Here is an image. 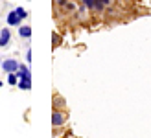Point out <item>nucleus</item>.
Returning <instances> with one entry per match:
<instances>
[{
  "label": "nucleus",
  "mask_w": 151,
  "mask_h": 138,
  "mask_svg": "<svg viewBox=\"0 0 151 138\" xmlns=\"http://www.w3.org/2000/svg\"><path fill=\"white\" fill-rule=\"evenodd\" d=\"M65 121H66V114L59 109H54V112H52V125L61 127V125H65Z\"/></svg>",
  "instance_id": "f257e3e1"
},
{
  "label": "nucleus",
  "mask_w": 151,
  "mask_h": 138,
  "mask_svg": "<svg viewBox=\"0 0 151 138\" xmlns=\"http://www.w3.org/2000/svg\"><path fill=\"white\" fill-rule=\"evenodd\" d=\"M19 61H15V59H6L2 61V68H4V72L6 74H11V72H17L19 70Z\"/></svg>",
  "instance_id": "f03ea898"
},
{
  "label": "nucleus",
  "mask_w": 151,
  "mask_h": 138,
  "mask_svg": "<svg viewBox=\"0 0 151 138\" xmlns=\"http://www.w3.org/2000/svg\"><path fill=\"white\" fill-rule=\"evenodd\" d=\"M11 41V32L7 28H2L0 29V48H6Z\"/></svg>",
  "instance_id": "7ed1b4c3"
},
{
  "label": "nucleus",
  "mask_w": 151,
  "mask_h": 138,
  "mask_svg": "<svg viewBox=\"0 0 151 138\" xmlns=\"http://www.w3.org/2000/svg\"><path fill=\"white\" fill-rule=\"evenodd\" d=\"M19 79H32V72L26 65H19V70H17Z\"/></svg>",
  "instance_id": "20e7f679"
},
{
  "label": "nucleus",
  "mask_w": 151,
  "mask_h": 138,
  "mask_svg": "<svg viewBox=\"0 0 151 138\" xmlns=\"http://www.w3.org/2000/svg\"><path fill=\"white\" fill-rule=\"evenodd\" d=\"M6 20H7V24H9V26H20V20H22V19H20L19 15L15 13V9H13V11L7 13V19H6Z\"/></svg>",
  "instance_id": "39448f33"
},
{
  "label": "nucleus",
  "mask_w": 151,
  "mask_h": 138,
  "mask_svg": "<svg viewBox=\"0 0 151 138\" xmlns=\"http://www.w3.org/2000/svg\"><path fill=\"white\" fill-rule=\"evenodd\" d=\"M19 35L22 39H29V37H32V28L29 26H19Z\"/></svg>",
  "instance_id": "423d86ee"
},
{
  "label": "nucleus",
  "mask_w": 151,
  "mask_h": 138,
  "mask_svg": "<svg viewBox=\"0 0 151 138\" xmlns=\"http://www.w3.org/2000/svg\"><path fill=\"white\" fill-rule=\"evenodd\" d=\"M17 87L20 90H29V88H32V79H19Z\"/></svg>",
  "instance_id": "0eeeda50"
},
{
  "label": "nucleus",
  "mask_w": 151,
  "mask_h": 138,
  "mask_svg": "<svg viewBox=\"0 0 151 138\" xmlns=\"http://www.w3.org/2000/svg\"><path fill=\"white\" fill-rule=\"evenodd\" d=\"M7 83H9V85H17V83H19V75H17V72L7 74Z\"/></svg>",
  "instance_id": "6e6552de"
},
{
  "label": "nucleus",
  "mask_w": 151,
  "mask_h": 138,
  "mask_svg": "<svg viewBox=\"0 0 151 138\" xmlns=\"http://www.w3.org/2000/svg\"><path fill=\"white\" fill-rule=\"evenodd\" d=\"M15 13H17L20 19H26V17H28V11L24 9V7H17V9H15Z\"/></svg>",
  "instance_id": "1a4fd4ad"
},
{
  "label": "nucleus",
  "mask_w": 151,
  "mask_h": 138,
  "mask_svg": "<svg viewBox=\"0 0 151 138\" xmlns=\"http://www.w3.org/2000/svg\"><path fill=\"white\" fill-rule=\"evenodd\" d=\"M54 4H55L57 7H65L66 4H68V0H54Z\"/></svg>",
  "instance_id": "9d476101"
},
{
  "label": "nucleus",
  "mask_w": 151,
  "mask_h": 138,
  "mask_svg": "<svg viewBox=\"0 0 151 138\" xmlns=\"http://www.w3.org/2000/svg\"><path fill=\"white\" fill-rule=\"evenodd\" d=\"M65 9H66V11H74V9H76V4H74V2H68V4L65 6Z\"/></svg>",
  "instance_id": "9b49d317"
},
{
  "label": "nucleus",
  "mask_w": 151,
  "mask_h": 138,
  "mask_svg": "<svg viewBox=\"0 0 151 138\" xmlns=\"http://www.w3.org/2000/svg\"><path fill=\"white\" fill-rule=\"evenodd\" d=\"M100 2H101V4H103L105 7H109V6L112 4V0H100Z\"/></svg>",
  "instance_id": "f8f14e48"
},
{
  "label": "nucleus",
  "mask_w": 151,
  "mask_h": 138,
  "mask_svg": "<svg viewBox=\"0 0 151 138\" xmlns=\"http://www.w3.org/2000/svg\"><path fill=\"white\" fill-rule=\"evenodd\" d=\"M26 61H28V63L32 61V50H28V52H26Z\"/></svg>",
  "instance_id": "ddd939ff"
},
{
  "label": "nucleus",
  "mask_w": 151,
  "mask_h": 138,
  "mask_svg": "<svg viewBox=\"0 0 151 138\" xmlns=\"http://www.w3.org/2000/svg\"><path fill=\"white\" fill-rule=\"evenodd\" d=\"M57 44H59V35L54 33V46H57Z\"/></svg>",
  "instance_id": "4468645a"
},
{
  "label": "nucleus",
  "mask_w": 151,
  "mask_h": 138,
  "mask_svg": "<svg viewBox=\"0 0 151 138\" xmlns=\"http://www.w3.org/2000/svg\"><path fill=\"white\" fill-rule=\"evenodd\" d=\"M0 88H2V81H0Z\"/></svg>",
  "instance_id": "2eb2a0df"
},
{
  "label": "nucleus",
  "mask_w": 151,
  "mask_h": 138,
  "mask_svg": "<svg viewBox=\"0 0 151 138\" xmlns=\"http://www.w3.org/2000/svg\"><path fill=\"white\" fill-rule=\"evenodd\" d=\"M0 65H2V59H0Z\"/></svg>",
  "instance_id": "dca6fc26"
}]
</instances>
